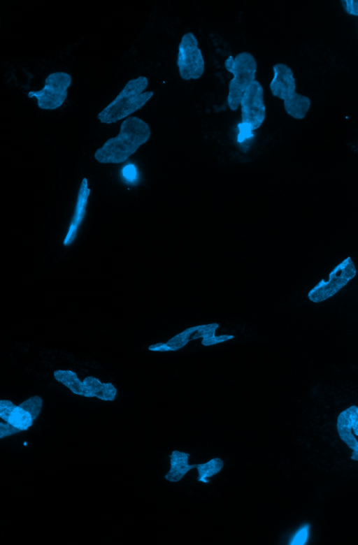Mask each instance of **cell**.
I'll return each mask as SVG.
<instances>
[{
    "label": "cell",
    "mask_w": 358,
    "mask_h": 545,
    "mask_svg": "<svg viewBox=\"0 0 358 545\" xmlns=\"http://www.w3.org/2000/svg\"><path fill=\"white\" fill-rule=\"evenodd\" d=\"M337 430L340 438L352 450L358 446L354 434L358 435V407L352 405L342 412L337 419Z\"/></svg>",
    "instance_id": "cell-10"
},
{
    "label": "cell",
    "mask_w": 358,
    "mask_h": 545,
    "mask_svg": "<svg viewBox=\"0 0 358 545\" xmlns=\"http://www.w3.org/2000/svg\"><path fill=\"white\" fill-rule=\"evenodd\" d=\"M55 379L69 388L73 393L86 398H92L85 384L81 382L77 374L70 370H57L54 372Z\"/></svg>",
    "instance_id": "cell-12"
},
{
    "label": "cell",
    "mask_w": 358,
    "mask_h": 545,
    "mask_svg": "<svg viewBox=\"0 0 358 545\" xmlns=\"http://www.w3.org/2000/svg\"><path fill=\"white\" fill-rule=\"evenodd\" d=\"M148 349L153 351H168L170 348L166 343L159 342L149 346Z\"/></svg>",
    "instance_id": "cell-24"
},
{
    "label": "cell",
    "mask_w": 358,
    "mask_h": 545,
    "mask_svg": "<svg viewBox=\"0 0 358 545\" xmlns=\"http://www.w3.org/2000/svg\"><path fill=\"white\" fill-rule=\"evenodd\" d=\"M137 175L136 168L133 164H128L122 168V175L129 183H134L137 179Z\"/></svg>",
    "instance_id": "cell-20"
},
{
    "label": "cell",
    "mask_w": 358,
    "mask_h": 545,
    "mask_svg": "<svg viewBox=\"0 0 358 545\" xmlns=\"http://www.w3.org/2000/svg\"><path fill=\"white\" fill-rule=\"evenodd\" d=\"M13 402L8 400H0V417L4 421H8L10 414L16 407Z\"/></svg>",
    "instance_id": "cell-18"
},
{
    "label": "cell",
    "mask_w": 358,
    "mask_h": 545,
    "mask_svg": "<svg viewBox=\"0 0 358 545\" xmlns=\"http://www.w3.org/2000/svg\"><path fill=\"white\" fill-rule=\"evenodd\" d=\"M90 194V189L88 188V182L86 178H83L80 184L75 209L71 222L63 241L64 246L70 245L75 240L80 224H82L85 215L87 205V200Z\"/></svg>",
    "instance_id": "cell-9"
},
{
    "label": "cell",
    "mask_w": 358,
    "mask_h": 545,
    "mask_svg": "<svg viewBox=\"0 0 358 545\" xmlns=\"http://www.w3.org/2000/svg\"><path fill=\"white\" fill-rule=\"evenodd\" d=\"M83 382L92 393V398L96 397L104 401H113L115 399L117 390L112 383H102L93 376L86 377Z\"/></svg>",
    "instance_id": "cell-13"
},
{
    "label": "cell",
    "mask_w": 358,
    "mask_h": 545,
    "mask_svg": "<svg viewBox=\"0 0 358 545\" xmlns=\"http://www.w3.org/2000/svg\"><path fill=\"white\" fill-rule=\"evenodd\" d=\"M273 77L269 88L273 96L283 101L287 115L296 119H303L308 112L311 101L309 97L296 92V80L291 68L287 64L273 65Z\"/></svg>",
    "instance_id": "cell-3"
},
{
    "label": "cell",
    "mask_w": 358,
    "mask_h": 545,
    "mask_svg": "<svg viewBox=\"0 0 358 545\" xmlns=\"http://www.w3.org/2000/svg\"><path fill=\"white\" fill-rule=\"evenodd\" d=\"M240 106L241 122L238 124L252 131L260 127L266 117V106L264 89L259 81L255 80L245 91Z\"/></svg>",
    "instance_id": "cell-8"
},
{
    "label": "cell",
    "mask_w": 358,
    "mask_h": 545,
    "mask_svg": "<svg viewBox=\"0 0 358 545\" xmlns=\"http://www.w3.org/2000/svg\"><path fill=\"white\" fill-rule=\"evenodd\" d=\"M234 337L233 335H223L220 336H215L212 338L203 339L201 343L204 346H210L218 344L220 342H225L231 340Z\"/></svg>",
    "instance_id": "cell-23"
},
{
    "label": "cell",
    "mask_w": 358,
    "mask_h": 545,
    "mask_svg": "<svg viewBox=\"0 0 358 545\" xmlns=\"http://www.w3.org/2000/svg\"><path fill=\"white\" fill-rule=\"evenodd\" d=\"M219 326L216 323L200 325L198 330L192 336V339L202 337L203 339L212 338L215 337V330Z\"/></svg>",
    "instance_id": "cell-17"
},
{
    "label": "cell",
    "mask_w": 358,
    "mask_h": 545,
    "mask_svg": "<svg viewBox=\"0 0 358 545\" xmlns=\"http://www.w3.org/2000/svg\"><path fill=\"white\" fill-rule=\"evenodd\" d=\"M308 528H309V525H306L305 526L299 529L294 536L289 544L303 545L306 544L308 535Z\"/></svg>",
    "instance_id": "cell-19"
},
{
    "label": "cell",
    "mask_w": 358,
    "mask_h": 545,
    "mask_svg": "<svg viewBox=\"0 0 358 545\" xmlns=\"http://www.w3.org/2000/svg\"><path fill=\"white\" fill-rule=\"evenodd\" d=\"M31 414L34 420L40 414L43 406V399L38 395H34L19 405Z\"/></svg>",
    "instance_id": "cell-16"
},
{
    "label": "cell",
    "mask_w": 358,
    "mask_h": 545,
    "mask_svg": "<svg viewBox=\"0 0 358 545\" xmlns=\"http://www.w3.org/2000/svg\"><path fill=\"white\" fill-rule=\"evenodd\" d=\"M351 459L358 461V446L355 449H353Z\"/></svg>",
    "instance_id": "cell-25"
},
{
    "label": "cell",
    "mask_w": 358,
    "mask_h": 545,
    "mask_svg": "<svg viewBox=\"0 0 358 545\" xmlns=\"http://www.w3.org/2000/svg\"><path fill=\"white\" fill-rule=\"evenodd\" d=\"M71 82L70 74L63 71L54 72L47 76L41 89L30 91L27 96L29 98H36L39 108L55 110L66 99Z\"/></svg>",
    "instance_id": "cell-5"
},
{
    "label": "cell",
    "mask_w": 358,
    "mask_h": 545,
    "mask_svg": "<svg viewBox=\"0 0 358 545\" xmlns=\"http://www.w3.org/2000/svg\"><path fill=\"white\" fill-rule=\"evenodd\" d=\"M356 274L354 262L348 256L330 272L327 280L322 279L309 291L308 299L313 303L327 300L347 285Z\"/></svg>",
    "instance_id": "cell-6"
},
{
    "label": "cell",
    "mask_w": 358,
    "mask_h": 545,
    "mask_svg": "<svg viewBox=\"0 0 358 545\" xmlns=\"http://www.w3.org/2000/svg\"><path fill=\"white\" fill-rule=\"evenodd\" d=\"M224 66L233 75L229 82L227 100L230 110L235 111L240 106L243 93L255 80L257 64L251 53L242 52L234 57L230 55L225 60Z\"/></svg>",
    "instance_id": "cell-4"
},
{
    "label": "cell",
    "mask_w": 358,
    "mask_h": 545,
    "mask_svg": "<svg viewBox=\"0 0 358 545\" xmlns=\"http://www.w3.org/2000/svg\"><path fill=\"white\" fill-rule=\"evenodd\" d=\"M148 85L145 76L129 80L117 96L98 115L101 123L111 124L125 118L143 108L151 99L152 91L144 92Z\"/></svg>",
    "instance_id": "cell-2"
},
{
    "label": "cell",
    "mask_w": 358,
    "mask_h": 545,
    "mask_svg": "<svg viewBox=\"0 0 358 545\" xmlns=\"http://www.w3.org/2000/svg\"><path fill=\"white\" fill-rule=\"evenodd\" d=\"M189 454L178 450L173 451L169 456L170 468L164 478L171 482H177L192 469L196 468V464H189Z\"/></svg>",
    "instance_id": "cell-11"
},
{
    "label": "cell",
    "mask_w": 358,
    "mask_h": 545,
    "mask_svg": "<svg viewBox=\"0 0 358 545\" xmlns=\"http://www.w3.org/2000/svg\"><path fill=\"white\" fill-rule=\"evenodd\" d=\"M34 421L29 412L17 405L12 411L7 422L21 431H24L33 425Z\"/></svg>",
    "instance_id": "cell-15"
},
{
    "label": "cell",
    "mask_w": 358,
    "mask_h": 545,
    "mask_svg": "<svg viewBox=\"0 0 358 545\" xmlns=\"http://www.w3.org/2000/svg\"><path fill=\"white\" fill-rule=\"evenodd\" d=\"M150 135L148 123L136 116L128 117L122 122L119 133L96 150L94 158L102 164L122 163L145 143Z\"/></svg>",
    "instance_id": "cell-1"
},
{
    "label": "cell",
    "mask_w": 358,
    "mask_h": 545,
    "mask_svg": "<svg viewBox=\"0 0 358 545\" xmlns=\"http://www.w3.org/2000/svg\"><path fill=\"white\" fill-rule=\"evenodd\" d=\"M341 3L346 13L358 17V0H341Z\"/></svg>",
    "instance_id": "cell-22"
},
{
    "label": "cell",
    "mask_w": 358,
    "mask_h": 545,
    "mask_svg": "<svg viewBox=\"0 0 358 545\" xmlns=\"http://www.w3.org/2000/svg\"><path fill=\"white\" fill-rule=\"evenodd\" d=\"M177 66L185 80L199 79L205 70L204 59L199 41L192 32L185 34L178 45Z\"/></svg>",
    "instance_id": "cell-7"
},
{
    "label": "cell",
    "mask_w": 358,
    "mask_h": 545,
    "mask_svg": "<svg viewBox=\"0 0 358 545\" xmlns=\"http://www.w3.org/2000/svg\"><path fill=\"white\" fill-rule=\"evenodd\" d=\"M223 460L220 458H214L210 460L200 464H196V469L198 472V481L208 483V478L217 474L222 469Z\"/></svg>",
    "instance_id": "cell-14"
},
{
    "label": "cell",
    "mask_w": 358,
    "mask_h": 545,
    "mask_svg": "<svg viewBox=\"0 0 358 545\" xmlns=\"http://www.w3.org/2000/svg\"><path fill=\"white\" fill-rule=\"evenodd\" d=\"M20 432H21L20 430L15 428L8 422L6 421H5V423L0 422V439H1L8 436H10L14 434L19 433Z\"/></svg>",
    "instance_id": "cell-21"
}]
</instances>
